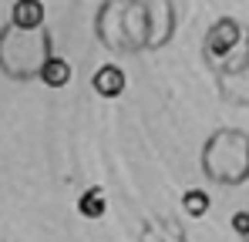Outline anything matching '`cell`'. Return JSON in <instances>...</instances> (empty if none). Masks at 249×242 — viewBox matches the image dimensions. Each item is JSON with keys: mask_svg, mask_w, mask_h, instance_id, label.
<instances>
[{"mask_svg": "<svg viewBox=\"0 0 249 242\" xmlns=\"http://www.w3.org/2000/svg\"><path fill=\"white\" fill-rule=\"evenodd\" d=\"M91 84H94V91H98L101 98H118L128 81H124V71L118 68V64H101V68L94 71Z\"/></svg>", "mask_w": 249, "mask_h": 242, "instance_id": "6da1fadb", "label": "cell"}, {"mask_svg": "<svg viewBox=\"0 0 249 242\" xmlns=\"http://www.w3.org/2000/svg\"><path fill=\"white\" fill-rule=\"evenodd\" d=\"M236 40H239V24L236 20H219L212 31H209V40H206V47H209V54H229L232 47H236Z\"/></svg>", "mask_w": 249, "mask_h": 242, "instance_id": "7a4b0ae2", "label": "cell"}, {"mask_svg": "<svg viewBox=\"0 0 249 242\" xmlns=\"http://www.w3.org/2000/svg\"><path fill=\"white\" fill-rule=\"evenodd\" d=\"M14 24L20 31H34L44 24V3L41 0H17L14 3Z\"/></svg>", "mask_w": 249, "mask_h": 242, "instance_id": "3957f363", "label": "cell"}, {"mask_svg": "<svg viewBox=\"0 0 249 242\" xmlns=\"http://www.w3.org/2000/svg\"><path fill=\"white\" fill-rule=\"evenodd\" d=\"M41 81L47 87H64L71 81V64L64 57H47L44 68H41Z\"/></svg>", "mask_w": 249, "mask_h": 242, "instance_id": "277c9868", "label": "cell"}, {"mask_svg": "<svg viewBox=\"0 0 249 242\" xmlns=\"http://www.w3.org/2000/svg\"><path fill=\"white\" fill-rule=\"evenodd\" d=\"M78 208H81V215H88V219H101L105 215V192L101 189H88L81 199H78Z\"/></svg>", "mask_w": 249, "mask_h": 242, "instance_id": "5b68a950", "label": "cell"}, {"mask_svg": "<svg viewBox=\"0 0 249 242\" xmlns=\"http://www.w3.org/2000/svg\"><path fill=\"white\" fill-rule=\"evenodd\" d=\"M182 208H185L192 219H202V215L209 212V195L202 192V189H192V192L182 195Z\"/></svg>", "mask_w": 249, "mask_h": 242, "instance_id": "8992f818", "label": "cell"}, {"mask_svg": "<svg viewBox=\"0 0 249 242\" xmlns=\"http://www.w3.org/2000/svg\"><path fill=\"white\" fill-rule=\"evenodd\" d=\"M232 229H236L239 236H249V212H236V215H232Z\"/></svg>", "mask_w": 249, "mask_h": 242, "instance_id": "52a82bcc", "label": "cell"}]
</instances>
